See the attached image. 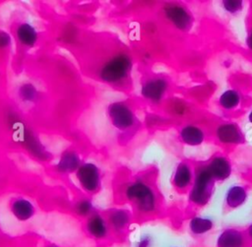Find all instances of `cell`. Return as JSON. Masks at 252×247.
<instances>
[{"label": "cell", "instance_id": "1", "mask_svg": "<svg viewBox=\"0 0 252 247\" xmlns=\"http://www.w3.org/2000/svg\"><path fill=\"white\" fill-rule=\"evenodd\" d=\"M216 180L208 171L206 165L196 170L193 183L189 192V200L192 204L203 207L208 204L215 190Z\"/></svg>", "mask_w": 252, "mask_h": 247}, {"label": "cell", "instance_id": "2", "mask_svg": "<svg viewBox=\"0 0 252 247\" xmlns=\"http://www.w3.org/2000/svg\"><path fill=\"white\" fill-rule=\"evenodd\" d=\"M126 197L132 201L139 211L151 213L156 209L157 199L153 189L144 182L136 181L126 189Z\"/></svg>", "mask_w": 252, "mask_h": 247}, {"label": "cell", "instance_id": "3", "mask_svg": "<svg viewBox=\"0 0 252 247\" xmlns=\"http://www.w3.org/2000/svg\"><path fill=\"white\" fill-rule=\"evenodd\" d=\"M132 67L131 58L127 54H118L101 68L99 76L107 83H116L125 79Z\"/></svg>", "mask_w": 252, "mask_h": 247}, {"label": "cell", "instance_id": "4", "mask_svg": "<svg viewBox=\"0 0 252 247\" xmlns=\"http://www.w3.org/2000/svg\"><path fill=\"white\" fill-rule=\"evenodd\" d=\"M81 187L88 193H95L99 190L101 179L99 168L93 162H86L80 165L76 173Z\"/></svg>", "mask_w": 252, "mask_h": 247}, {"label": "cell", "instance_id": "5", "mask_svg": "<svg viewBox=\"0 0 252 247\" xmlns=\"http://www.w3.org/2000/svg\"><path fill=\"white\" fill-rule=\"evenodd\" d=\"M108 115L111 123L119 130L130 128L135 121L132 110L123 102H112L108 106Z\"/></svg>", "mask_w": 252, "mask_h": 247}, {"label": "cell", "instance_id": "6", "mask_svg": "<svg viewBox=\"0 0 252 247\" xmlns=\"http://www.w3.org/2000/svg\"><path fill=\"white\" fill-rule=\"evenodd\" d=\"M245 232L235 227L224 228L217 237V247H248Z\"/></svg>", "mask_w": 252, "mask_h": 247}, {"label": "cell", "instance_id": "7", "mask_svg": "<svg viewBox=\"0 0 252 247\" xmlns=\"http://www.w3.org/2000/svg\"><path fill=\"white\" fill-rule=\"evenodd\" d=\"M166 18L179 30L188 31L192 26V16L179 4H168L164 8Z\"/></svg>", "mask_w": 252, "mask_h": 247}, {"label": "cell", "instance_id": "8", "mask_svg": "<svg viewBox=\"0 0 252 247\" xmlns=\"http://www.w3.org/2000/svg\"><path fill=\"white\" fill-rule=\"evenodd\" d=\"M21 142L25 148L38 159H48L49 153L42 146L40 141L29 129L24 128L21 133Z\"/></svg>", "mask_w": 252, "mask_h": 247}, {"label": "cell", "instance_id": "9", "mask_svg": "<svg viewBox=\"0 0 252 247\" xmlns=\"http://www.w3.org/2000/svg\"><path fill=\"white\" fill-rule=\"evenodd\" d=\"M208 171L216 181H222L231 174V163L222 155H217L206 165Z\"/></svg>", "mask_w": 252, "mask_h": 247}, {"label": "cell", "instance_id": "10", "mask_svg": "<svg viewBox=\"0 0 252 247\" xmlns=\"http://www.w3.org/2000/svg\"><path fill=\"white\" fill-rule=\"evenodd\" d=\"M217 137L223 144H241L244 142V137L236 124L223 123L217 128Z\"/></svg>", "mask_w": 252, "mask_h": 247}, {"label": "cell", "instance_id": "11", "mask_svg": "<svg viewBox=\"0 0 252 247\" xmlns=\"http://www.w3.org/2000/svg\"><path fill=\"white\" fill-rule=\"evenodd\" d=\"M167 89V84L165 80L157 78L147 81L141 89V93L144 97L153 100L158 101L162 98L165 91Z\"/></svg>", "mask_w": 252, "mask_h": 247}, {"label": "cell", "instance_id": "12", "mask_svg": "<svg viewBox=\"0 0 252 247\" xmlns=\"http://www.w3.org/2000/svg\"><path fill=\"white\" fill-rule=\"evenodd\" d=\"M10 210L13 216L20 221H27L35 214V209L32 203L24 198L13 200L10 204Z\"/></svg>", "mask_w": 252, "mask_h": 247}, {"label": "cell", "instance_id": "13", "mask_svg": "<svg viewBox=\"0 0 252 247\" xmlns=\"http://www.w3.org/2000/svg\"><path fill=\"white\" fill-rule=\"evenodd\" d=\"M193 179L194 177L190 165L185 161L180 162L177 165L172 178V183L174 187L178 190H185L190 185H192Z\"/></svg>", "mask_w": 252, "mask_h": 247}, {"label": "cell", "instance_id": "14", "mask_svg": "<svg viewBox=\"0 0 252 247\" xmlns=\"http://www.w3.org/2000/svg\"><path fill=\"white\" fill-rule=\"evenodd\" d=\"M86 227L89 234L95 239H102L107 234V224L104 218L98 214L92 215L88 218Z\"/></svg>", "mask_w": 252, "mask_h": 247}, {"label": "cell", "instance_id": "15", "mask_svg": "<svg viewBox=\"0 0 252 247\" xmlns=\"http://www.w3.org/2000/svg\"><path fill=\"white\" fill-rule=\"evenodd\" d=\"M247 196V190L243 186L233 185L226 191L225 205L230 209H236L246 202Z\"/></svg>", "mask_w": 252, "mask_h": 247}, {"label": "cell", "instance_id": "16", "mask_svg": "<svg viewBox=\"0 0 252 247\" xmlns=\"http://www.w3.org/2000/svg\"><path fill=\"white\" fill-rule=\"evenodd\" d=\"M181 140L189 146L201 145L205 139L204 132L197 126L187 125L180 131Z\"/></svg>", "mask_w": 252, "mask_h": 247}, {"label": "cell", "instance_id": "17", "mask_svg": "<svg viewBox=\"0 0 252 247\" xmlns=\"http://www.w3.org/2000/svg\"><path fill=\"white\" fill-rule=\"evenodd\" d=\"M214 227V221L207 216H194L189 221V229L192 234L199 236L211 231Z\"/></svg>", "mask_w": 252, "mask_h": 247}, {"label": "cell", "instance_id": "18", "mask_svg": "<svg viewBox=\"0 0 252 247\" xmlns=\"http://www.w3.org/2000/svg\"><path fill=\"white\" fill-rule=\"evenodd\" d=\"M80 167V158L74 152H65L57 163V170L62 173L73 172Z\"/></svg>", "mask_w": 252, "mask_h": 247}, {"label": "cell", "instance_id": "19", "mask_svg": "<svg viewBox=\"0 0 252 247\" xmlns=\"http://www.w3.org/2000/svg\"><path fill=\"white\" fill-rule=\"evenodd\" d=\"M17 37L24 45L32 46L37 40V32L31 24L23 23L17 29Z\"/></svg>", "mask_w": 252, "mask_h": 247}, {"label": "cell", "instance_id": "20", "mask_svg": "<svg viewBox=\"0 0 252 247\" xmlns=\"http://www.w3.org/2000/svg\"><path fill=\"white\" fill-rule=\"evenodd\" d=\"M109 222L115 230H122L130 222V215L126 210H115L109 216Z\"/></svg>", "mask_w": 252, "mask_h": 247}, {"label": "cell", "instance_id": "21", "mask_svg": "<svg viewBox=\"0 0 252 247\" xmlns=\"http://www.w3.org/2000/svg\"><path fill=\"white\" fill-rule=\"evenodd\" d=\"M240 95L234 90H227L221 93L219 98V102L221 107L225 109H232L239 104Z\"/></svg>", "mask_w": 252, "mask_h": 247}, {"label": "cell", "instance_id": "22", "mask_svg": "<svg viewBox=\"0 0 252 247\" xmlns=\"http://www.w3.org/2000/svg\"><path fill=\"white\" fill-rule=\"evenodd\" d=\"M19 97L24 101H34L37 97V90L31 83H25L21 85L18 90Z\"/></svg>", "mask_w": 252, "mask_h": 247}, {"label": "cell", "instance_id": "23", "mask_svg": "<svg viewBox=\"0 0 252 247\" xmlns=\"http://www.w3.org/2000/svg\"><path fill=\"white\" fill-rule=\"evenodd\" d=\"M93 211V204L89 200H82L76 205V212L79 216H86Z\"/></svg>", "mask_w": 252, "mask_h": 247}, {"label": "cell", "instance_id": "24", "mask_svg": "<svg viewBox=\"0 0 252 247\" xmlns=\"http://www.w3.org/2000/svg\"><path fill=\"white\" fill-rule=\"evenodd\" d=\"M242 2L241 1H223L222 6L226 11L229 13H236L241 10L242 8Z\"/></svg>", "mask_w": 252, "mask_h": 247}, {"label": "cell", "instance_id": "25", "mask_svg": "<svg viewBox=\"0 0 252 247\" xmlns=\"http://www.w3.org/2000/svg\"><path fill=\"white\" fill-rule=\"evenodd\" d=\"M10 43H11L10 34L4 31H0V49L8 47Z\"/></svg>", "mask_w": 252, "mask_h": 247}, {"label": "cell", "instance_id": "26", "mask_svg": "<svg viewBox=\"0 0 252 247\" xmlns=\"http://www.w3.org/2000/svg\"><path fill=\"white\" fill-rule=\"evenodd\" d=\"M153 237L150 235H143L136 244V247H152Z\"/></svg>", "mask_w": 252, "mask_h": 247}, {"label": "cell", "instance_id": "27", "mask_svg": "<svg viewBox=\"0 0 252 247\" xmlns=\"http://www.w3.org/2000/svg\"><path fill=\"white\" fill-rule=\"evenodd\" d=\"M245 234H246V237H247V239H248V242H249V243H252V222H251V223L248 225V227L246 228Z\"/></svg>", "mask_w": 252, "mask_h": 247}, {"label": "cell", "instance_id": "28", "mask_svg": "<svg viewBox=\"0 0 252 247\" xmlns=\"http://www.w3.org/2000/svg\"><path fill=\"white\" fill-rule=\"evenodd\" d=\"M247 44H248V46L252 49V31H251V33L249 34V36H248V38H247Z\"/></svg>", "mask_w": 252, "mask_h": 247}, {"label": "cell", "instance_id": "29", "mask_svg": "<svg viewBox=\"0 0 252 247\" xmlns=\"http://www.w3.org/2000/svg\"><path fill=\"white\" fill-rule=\"evenodd\" d=\"M248 118H249V121L252 123V110H251V112L249 113V116H248Z\"/></svg>", "mask_w": 252, "mask_h": 247}, {"label": "cell", "instance_id": "30", "mask_svg": "<svg viewBox=\"0 0 252 247\" xmlns=\"http://www.w3.org/2000/svg\"><path fill=\"white\" fill-rule=\"evenodd\" d=\"M47 247H56V246H53V245H49V246H47Z\"/></svg>", "mask_w": 252, "mask_h": 247}]
</instances>
